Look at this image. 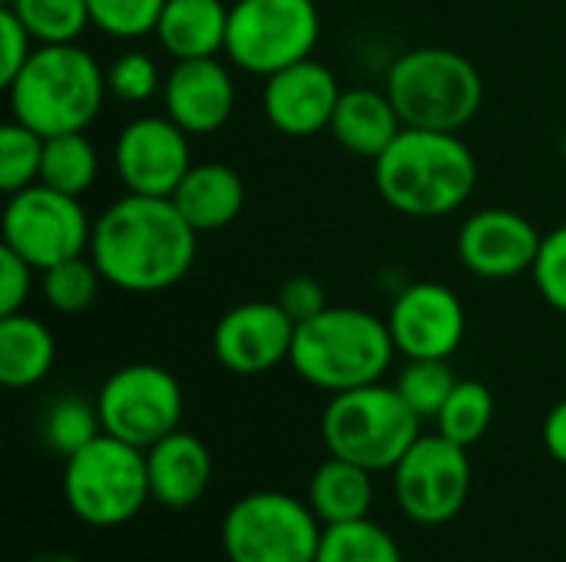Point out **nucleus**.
<instances>
[{
    "label": "nucleus",
    "instance_id": "obj_28",
    "mask_svg": "<svg viewBox=\"0 0 566 562\" xmlns=\"http://www.w3.org/2000/svg\"><path fill=\"white\" fill-rule=\"evenodd\" d=\"M491 421H494V394L481 381H458V388L451 391V397L434 417L438 434L468 450L488 434Z\"/></svg>",
    "mask_w": 566,
    "mask_h": 562
},
{
    "label": "nucleus",
    "instance_id": "obj_37",
    "mask_svg": "<svg viewBox=\"0 0 566 562\" xmlns=\"http://www.w3.org/2000/svg\"><path fill=\"white\" fill-rule=\"evenodd\" d=\"M33 272L36 268L23 255L0 245V318L27 308V298L33 291Z\"/></svg>",
    "mask_w": 566,
    "mask_h": 562
},
{
    "label": "nucleus",
    "instance_id": "obj_27",
    "mask_svg": "<svg viewBox=\"0 0 566 562\" xmlns=\"http://www.w3.org/2000/svg\"><path fill=\"white\" fill-rule=\"evenodd\" d=\"M315 562H405L401 550L395 543V537L365 520H352V523H335L322 530V543H318V556Z\"/></svg>",
    "mask_w": 566,
    "mask_h": 562
},
{
    "label": "nucleus",
    "instance_id": "obj_10",
    "mask_svg": "<svg viewBox=\"0 0 566 562\" xmlns=\"http://www.w3.org/2000/svg\"><path fill=\"white\" fill-rule=\"evenodd\" d=\"M93 222L76 195L33 182L3 205V245L23 255L36 272L90 255Z\"/></svg>",
    "mask_w": 566,
    "mask_h": 562
},
{
    "label": "nucleus",
    "instance_id": "obj_13",
    "mask_svg": "<svg viewBox=\"0 0 566 562\" xmlns=\"http://www.w3.org/2000/svg\"><path fill=\"white\" fill-rule=\"evenodd\" d=\"M113 166L126 192L172 199L192 169L189 132L169 116H136L116 136Z\"/></svg>",
    "mask_w": 566,
    "mask_h": 562
},
{
    "label": "nucleus",
    "instance_id": "obj_11",
    "mask_svg": "<svg viewBox=\"0 0 566 562\" xmlns=\"http://www.w3.org/2000/svg\"><path fill=\"white\" fill-rule=\"evenodd\" d=\"M96 407L106 434L139 450H149L153 444L179 431L186 401L172 371L149 361H136L103 381Z\"/></svg>",
    "mask_w": 566,
    "mask_h": 562
},
{
    "label": "nucleus",
    "instance_id": "obj_1",
    "mask_svg": "<svg viewBox=\"0 0 566 562\" xmlns=\"http://www.w3.org/2000/svg\"><path fill=\"white\" fill-rule=\"evenodd\" d=\"M199 232L172 199L126 192L93 219L90 258L106 285L126 295L176 288L196 265Z\"/></svg>",
    "mask_w": 566,
    "mask_h": 562
},
{
    "label": "nucleus",
    "instance_id": "obj_32",
    "mask_svg": "<svg viewBox=\"0 0 566 562\" xmlns=\"http://www.w3.org/2000/svg\"><path fill=\"white\" fill-rule=\"evenodd\" d=\"M43 166V136L30 126L10 119L0 126V192L13 195L40 182Z\"/></svg>",
    "mask_w": 566,
    "mask_h": 562
},
{
    "label": "nucleus",
    "instance_id": "obj_7",
    "mask_svg": "<svg viewBox=\"0 0 566 562\" xmlns=\"http://www.w3.org/2000/svg\"><path fill=\"white\" fill-rule=\"evenodd\" d=\"M63 497L70 513L86 527L113 530L129 523L153 500L146 450L103 431L93 444L66 457Z\"/></svg>",
    "mask_w": 566,
    "mask_h": 562
},
{
    "label": "nucleus",
    "instance_id": "obj_30",
    "mask_svg": "<svg viewBox=\"0 0 566 562\" xmlns=\"http://www.w3.org/2000/svg\"><path fill=\"white\" fill-rule=\"evenodd\" d=\"M99 285H103V275L90 255H80V258L60 262V265L40 272V295H43L46 308H53L60 315L90 311L99 295Z\"/></svg>",
    "mask_w": 566,
    "mask_h": 562
},
{
    "label": "nucleus",
    "instance_id": "obj_19",
    "mask_svg": "<svg viewBox=\"0 0 566 562\" xmlns=\"http://www.w3.org/2000/svg\"><path fill=\"white\" fill-rule=\"evenodd\" d=\"M146 470L153 500L169 510H186L199 503L212 484V454L196 434L172 431L146 450Z\"/></svg>",
    "mask_w": 566,
    "mask_h": 562
},
{
    "label": "nucleus",
    "instance_id": "obj_39",
    "mask_svg": "<svg viewBox=\"0 0 566 562\" xmlns=\"http://www.w3.org/2000/svg\"><path fill=\"white\" fill-rule=\"evenodd\" d=\"M544 447H547V454L566 467V397L560 404H554L551 411H547V417H544Z\"/></svg>",
    "mask_w": 566,
    "mask_h": 562
},
{
    "label": "nucleus",
    "instance_id": "obj_22",
    "mask_svg": "<svg viewBox=\"0 0 566 562\" xmlns=\"http://www.w3.org/2000/svg\"><path fill=\"white\" fill-rule=\"evenodd\" d=\"M229 7L222 0H166L156 40L172 60H202L226 53Z\"/></svg>",
    "mask_w": 566,
    "mask_h": 562
},
{
    "label": "nucleus",
    "instance_id": "obj_31",
    "mask_svg": "<svg viewBox=\"0 0 566 562\" xmlns=\"http://www.w3.org/2000/svg\"><path fill=\"white\" fill-rule=\"evenodd\" d=\"M395 388L421 421H434L451 391L458 388V374L444 358H411L401 368Z\"/></svg>",
    "mask_w": 566,
    "mask_h": 562
},
{
    "label": "nucleus",
    "instance_id": "obj_38",
    "mask_svg": "<svg viewBox=\"0 0 566 562\" xmlns=\"http://www.w3.org/2000/svg\"><path fill=\"white\" fill-rule=\"evenodd\" d=\"M275 301L282 305V311H285L295 325H302V321H308V318H315V315H322V311L328 308L325 288H322L315 278H308V275H292V278H285Z\"/></svg>",
    "mask_w": 566,
    "mask_h": 562
},
{
    "label": "nucleus",
    "instance_id": "obj_23",
    "mask_svg": "<svg viewBox=\"0 0 566 562\" xmlns=\"http://www.w3.org/2000/svg\"><path fill=\"white\" fill-rule=\"evenodd\" d=\"M56 361V338L46 321L17 311L0 318V384L27 391L40 384Z\"/></svg>",
    "mask_w": 566,
    "mask_h": 562
},
{
    "label": "nucleus",
    "instance_id": "obj_21",
    "mask_svg": "<svg viewBox=\"0 0 566 562\" xmlns=\"http://www.w3.org/2000/svg\"><path fill=\"white\" fill-rule=\"evenodd\" d=\"M172 202L196 232H219L242 215L245 182L226 162H192Z\"/></svg>",
    "mask_w": 566,
    "mask_h": 562
},
{
    "label": "nucleus",
    "instance_id": "obj_12",
    "mask_svg": "<svg viewBox=\"0 0 566 562\" xmlns=\"http://www.w3.org/2000/svg\"><path fill=\"white\" fill-rule=\"evenodd\" d=\"M395 497L401 513L418 527L451 523L471 497L468 447L434 434H421L395 467Z\"/></svg>",
    "mask_w": 566,
    "mask_h": 562
},
{
    "label": "nucleus",
    "instance_id": "obj_6",
    "mask_svg": "<svg viewBox=\"0 0 566 562\" xmlns=\"http://www.w3.org/2000/svg\"><path fill=\"white\" fill-rule=\"evenodd\" d=\"M421 417L395 384H365L332 394L322 414V441L332 457L352 460L371 474L395 470L421 437Z\"/></svg>",
    "mask_w": 566,
    "mask_h": 562
},
{
    "label": "nucleus",
    "instance_id": "obj_40",
    "mask_svg": "<svg viewBox=\"0 0 566 562\" xmlns=\"http://www.w3.org/2000/svg\"><path fill=\"white\" fill-rule=\"evenodd\" d=\"M30 562H80L73 553H63V550H50V553H40V556H33Z\"/></svg>",
    "mask_w": 566,
    "mask_h": 562
},
{
    "label": "nucleus",
    "instance_id": "obj_33",
    "mask_svg": "<svg viewBox=\"0 0 566 562\" xmlns=\"http://www.w3.org/2000/svg\"><path fill=\"white\" fill-rule=\"evenodd\" d=\"M90 20L113 40H143L156 33L166 0H86Z\"/></svg>",
    "mask_w": 566,
    "mask_h": 562
},
{
    "label": "nucleus",
    "instance_id": "obj_18",
    "mask_svg": "<svg viewBox=\"0 0 566 562\" xmlns=\"http://www.w3.org/2000/svg\"><path fill=\"white\" fill-rule=\"evenodd\" d=\"M235 79L219 56L176 60L163 83L166 116L189 136L219 132L235 113Z\"/></svg>",
    "mask_w": 566,
    "mask_h": 562
},
{
    "label": "nucleus",
    "instance_id": "obj_25",
    "mask_svg": "<svg viewBox=\"0 0 566 562\" xmlns=\"http://www.w3.org/2000/svg\"><path fill=\"white\" fill-rule=\"evenodd\" d=\"M96 179H99V152L86 139V132H63L43 139V166H40L43 185L83 199L96 185Z\"/></svg>",
    "mask_w": 566,
    "mask_h": 562
},
{
    "label": "nucleus",
    "instance_id": "obj_42",
    "mask_svg": "<svg viewBox=\"0 0 566 562\" xmlns=\"http://www.w3.org/2000/svg\"><path fill=\"white\" fill-rule=\"evenodd\" d=\"M3 3H7V0H3Z\"/></svg>",
    "mask_w": 566,
    "mask_h": 562
},
{
    "label": "nucleus",
    "instance_id": "obj_41",
    "mask_svg": "<svg viewBox=\"0 0 566 562\" xmlns=\"http://www.w3.org/2000/svg\"><path fill=\"white\" fill-rule=\"evenodd\" d=\"M560 152H564V159H566V132H564V139H560Z\"/></svg>",
    "mask_w": 566,
    "mask_h": 562
},
{
    "label": "nucleus",
    "instance_id": "obj_26",
    "mask_svg": "<svg viewBox=\"0 0 566 562\" xmlns=\"http://www.w3.org/2000/svg\"><path fill=\"white\" fill-rule=\"evenodd\" d=\"M103 434V421H99V407L96 401H86L80 394H63L56 397L40 421V437L43 444L60 454V457H73L76 450H83L86 444H93Z\"/></svg>",
    "mask_w": 566,
    "mask_h": 562
},
{
    "label": "nucleus",
    "instance_id": "obj_16",
    "mask_svg": "<svg viewBox=\"0 0 566 562\" xmlns=\"http://www.w3.org/2000/svg\"><path fill=\"white\" fill-rule=\"evenodd\" d=\"M544 235L514 209H481L458 232L461 265L488 282H507L534 272Z\"/></svg>",
    "mask_w": 566,
    "mask_h": 562
},
{
    "label": "nucleus",
    "instance_id": "obj_20",
    "mask_svg": "<svg viewBox=\"0 0 566 562\" xmlns=\"http://www.w3.org/2000/svg\"><path fill=\"white\" fill-rule=\"evenodd\" d=\"M401 129H405V123H401L388 89H371V86L345 89L335 106V116L328 123L332 139L345 152L371 159V162L398 139Z\"/></svg>",
    "mask_w": 566,
    "mask_h": 562
},
{
    "label": "nucleus",
    "instance_id": "obj_29",
    "mask_svg": "<svg viewBox=\"0 0 566 562\" xmlns=\"http://www.w3.org/2000/svg\"><path fill=\"white\" fill-rule=\"evenodd\" d=\"M3 7L17 13L36 43H76L93 26L86 0H7Z\"/></svg>",
    "mask_w": 566,
    "mask_h": 562
},
{
    "label": "nucleus",
    "instance_id": "obj_5",
    "mask_svg": "<svg viewBox=\"0 0 566 562\" xmlns=\"http://www.w3.org/2000/svg\"><path fill=\"white\" fill-rule=\"evenodd\" d=\"M385 89L411 129L461 132L484 106L481 70L451 46H415L401 53L385 76Z\"/></svg>",
    "mask_w": 566,
    "mask_h": 562
},
{
    "label": "nucleus",
    "instance_id": "obj_34",
    "mask_svg": "<svg viewBox=\"0 0 566 562\" xmlns=\"http://www.w3.org/2000/svg\"><path fill=\"white\" fill-rule=\"evenodd\" d=\"M163 76H159V66L149 53L143 50H129V53H119L109 70H106V86H109V96H116L119 103L126 106H143L149 103L156 93H163Z\"/></svg>",
    "mask_w": 566,
    "mask_h": 562
},
{
    "label": "nucleus",
    "instance_id": "obj_36",
    "mask_svg": "<svg viewBox=\"0 0 566 562\" xmlns=\"http://www.w3.org/2000/svg\"><path fill=\"white\" fill-rule=\"evenodd\" d=\"M36 40L30 36V30L17 20L13 10H0V86L7 89L17 73L27 66V60L33 56V46Z\"/></svg>",
    "mask_w": 566,
    "mask_h": 562
},
{
    "label": "nucleus",
    "instance_id": "obj_24",
    "mask_svg": "<svg viewBox=\"0 0 566 562\" xmlns=\"http://www.w3.org/2000/svg\"><path fill=\"white\" fill-rule=\"evenodd\" d=\"M305 503L322 520V527L365 520L371 513V503H375L371 470L328 454V460L318 464L312 480H308V500Z\"/></svg>",
    "mask_w": 566,
    "mask_h": 562
},
{
    "label": "nucleus",
    "instance_id": "obj_2",
    "mask_svg": "<svg viewBox=\"0 0 566 562\" xmlns=\"http://www.w3.org/2000/svg\"><path fill=\"white\" fill-rule=\"evenodd\" d=\"M381 199L408 219H444L478 189V159L458 132L411 129L375 159Z\"/></svg>",
    "mask_w": 566,
    "mask_h": 562
},
{
    "label": "nucleus",
    "instance_id": "obj_35",
    "mask_svg": "<svg viewBox=\"0 0 566 562\" xmlns=\"http://www.w3.org/2000/svg\"><path fill=\"white\" fill-rule=\"evenodd\" d=\"M534 285L541 291V298L566 315V225H557L554 232L544 235L537 262H534Z\"/></svg>",
    "mask_w": 566,
    "mask_h": 562
},
{
    "label": "nucleus",
    "instance_id": "obj_15",
    "mask_svg": "<svg viewBox=\"0 0 566 562\" xmlns=\"http://www.w3.org/2000/svg\"><path fill=\"white\" fill-rule=\"evenodd\" d=\"M295 328L279 301H242L216 321L212 354L226 371L255 378L289 361Z\"/></svg>",
    "mask_w": 566,
    "mask_h": 562
},
{
    "label": "nucleus",
    "instance_id": "obj_14",
    "mask_svg": "<svg viewBox=\"0 0 566 562\" xmlns=\"http://www.w3.org/2000/svg\"><path fill=\"white\" fill-rule=\"evenodd\" d=\"M388 331L398 354L411 358H444L464 344L468 311L464 301L441 282H411L395 291L388 308Z\"/></svg>",
    "mask_w": 566,
    "mask_h": 562
},
{
    "label": "nucleus",
    "instance_id": "obj_3",
    "mask_svg": "<svg viewBox=\"0 0 566 562\" xmlns=\"http://www.w3.org/2000/svg\"><path fill=\"white\" fill-rule=\"evenodd\" d=\"M106 70L80 43H36L27 66L7 86L10 119L33 132H86L106 99Z\"/></svg>",
    "mask_w": 566,
    "mask_h": 562
},
{
    "label": "nucleus",
    "instance_id": "obj_9",
    "mask_svg": "<svg viewBox=\"0 0 566 562\" xmlns=\"http://www.w3.org/2000/svg\"><path fill=\"white\" fill-rule=\"evenodd\" d=\"M322 36L315 0H239L229 7L226 56L252 73L272 76L298 60H308Z\"/></svg>",
    "mask_w": 566,
    "mask_h": 562
},
{
    "label": "nucleus",
    "instance_id": "obj_17",
    "mask_svg": "<svg viewBox=\"0 0 566 562\" xmlns=\"http://www.w3.org/2000/svg\"><path fill=\"white\" fill-rule=\"evenodd\" d=\"M342 93L345 89L338 86V76L325 63L308 56L265 76L262 109L275 132L289 139H308L328 129Z\"/></svg>",
    "mask_w": 566,
    "mask_h": 562
},
{
    "label": "nucleus",
    "instance_id": "obj_8",
    "mask_svg": "<svg viewBox=\"0 0 566 562\" xmlns=\"http://www.w3.org/2000/svg\"><path fill=\"white\" fill-rule=\"evenodd\" d=\"M322 520L308 503L282 490H255L222 517V550L229 562H315Z\"/></svg>",
    "mask_w": 566,
    "mask_h": 562
},
{
    "label": "nucleus",
    "instance_id": "obj_4",
    "mask_svg": "<svg viewBox=\"0 0 566 562\" xmlns=\"http://www.w3.org/2000/svg\"><path fill=\"white\" fill-rule=\"evenodd\" d=\"M395 354L398 348L385 318L355 305H328L322 315L295 328L289 364L305 384L325 394H342L378 384L388 374Z\"/></svg>",
    "mask_w": 566,
    "mask_h": 562
}]
</instances>
